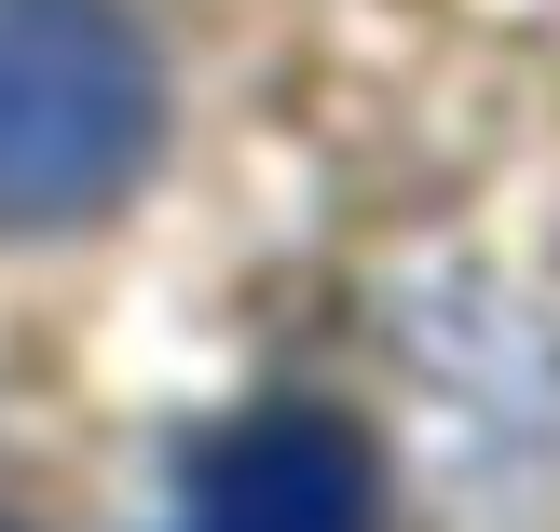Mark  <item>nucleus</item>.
<instances>
[{"label": "nucleus", "mask_w": 560, "mask_h": 532, "mask_svg": "<svg viewBox=\"0 0 560 532\" xmlns=\"http://www.w3.org/2000/svg\"><path fill=\"white\" fill-rule=\"evenodd\" d=\"M0 532H14V519H0Z\"/></svg>", "instance_id": "3"}, {"label": "nucleus", "mask_w": 560, "mask_h": 532, "mask_svg": "<svg viewBox=\"0 0 560 532\" xmlns=\"http://www.w3.org/2000/svg\"><path fill=\"white\" fill-rule=\"evenodd\" d=\"M178 532H370V437L342 410H246L191 451V506Z\"/></svg>", "instance_id": "2"}, {"label": "nucleus", "mask_w": 560, "mask_h": 532, "mask_svg": "<svg viewBox=\"0 0 560 532\" xmlns=\"http://www.w3.org/2000/svg\"><path fill=\"white\" fill-rule=\"evenodd\" d=\"M151 164V55L109 0H0V233H69Z\"/></svg>", "instance_id": "1"}]
</instances>
